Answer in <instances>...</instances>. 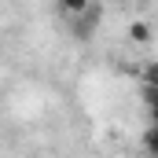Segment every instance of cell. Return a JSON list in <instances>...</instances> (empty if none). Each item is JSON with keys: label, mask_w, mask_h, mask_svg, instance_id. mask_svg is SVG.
Segmentation results:
<instances>
[{"label": "cell", "mask_w": 158, "mask_h": 158, "mask_svg": "<svg viewBox=\"0 0 158 158\" xmlns=\"http://www.w3.org/2000/svg\"><path fill=\"white\" fill-rule=\"evenodd\" d=\"M143 147L151 158H158V118H151V129L143 132Z\"/></svg>", "instance_id": "6da1fadb"}, {"label": "cell", "mask_w": 158, "mask_h": 158, "mask_svg": "<svg viewBox=\"0 0 158 158\" xmlns=\"http://www.w3.org/2000/svg\"><path fill=\"white\" fill-rule=\"evenodd\" d=\"M129 37L136 40V44H147L151 40V22H132L129 26Z\"/></svg>", "instance_id": "7a4b0ae2"}, {"label": "cell", "mask_w": 158, "mask_h": 158, "mask_svg": "<svg viewBox=\"0 0 158 158\" xmlns=\"http://www.w3.org/2000/svg\"><path fill=\"white\" fill-rule=\"evenodd\" d=\"M143 88H158V59H151L143 66Z\"/></svg>", "instance_id": "3957f363"}, {"label": "cell", "mask_w": 158, "mask_h": 158, "mask_svg": "<svg viewBox=\"0 0 158 158\" xmlns=\"http://www.w3.org/2000/svg\"><path fill=\"white\" fill-rule=\"evenodd\" d=\"M143 103H147L151 118H158V88H143Z\"/></svg>", "instance_id": "277c9868"}]
</instances>
